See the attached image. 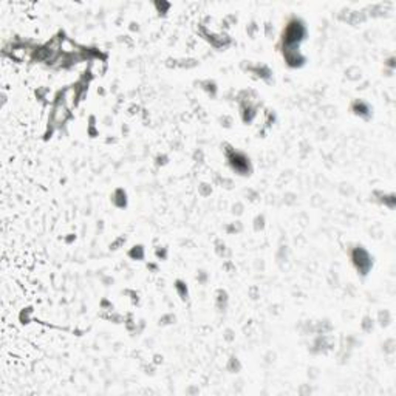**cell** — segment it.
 I'll return each instance as SVG.
<instances>
[{"label": "cell", "mask_w": 396, "mask_h": 396, "mask_svg": "<svg viewBox=\"0 0 396 396\" xmlns=\"http://www.w3.org/2000/svg\"><path fill=\"white\" fill-rule=\"evenodd\" d=\"M305 36V28L300 22H291L285 31V44L286 45H296L299 40H302Z\"/></svg>", "instance_id": "cell-1"}, {"label": "cell", "mask_w": 396, "mask_h": 396, "mask_svg": "<svg viewBox=\"0 0 396 396\" xmlns=\"http://www.w3.org/2000/svg\"><path fill=\"white\" fill-rule=\"evenodd\" d=\"M354 262H356L358 268L362 271V274H365V271L370 266V262H368V255L362 249H358L354 252Z\"/></svg>", "instance_id": "cell-2"}]
</instances>
